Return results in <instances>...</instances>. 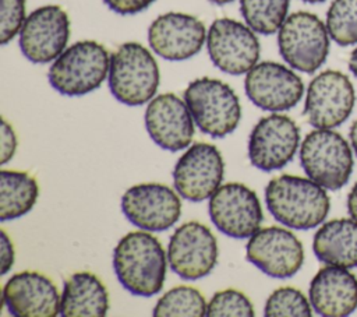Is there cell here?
I'll return each instance as SVG.
<instances>
[{"label":"cell","mask_w":357,"mask_h":317,"mask_svg":"<svg viewBox=\"0 0 357 317\" xmlns=\"http://www.w3.org/2000/svg\"><path fill=\"white\" fill-rule=\"evenodd\" d=\"M206 47L215 67L230 75L248 73L259 59V40L254 31L231 18L212 22L206 34Z\"/></svg>","instance_id":"obj_9"},{"label":"cell","mask_w":357,"mask_h":317,"mask_svg":"<svg viewBox=\"0 0 357 317\" xmlns=\"http://www.w3.org/2000/svg\"><path fill=\"white\" fill-rule=\"evenodd\" d=\"M167 258L162 243L148 230L124 235L113 250V270L130 293L151 297L162 290Z\"/></svg>","instance_id":"obj_1"},{"label":"cell","mask_w":357,"mask_h":317,"mask_svg":"<svg viewBox=\"0 0 357 317\" xmlns=\"http://www.w3.org/2000/svg\"><path fill=\"white\" fill-rule=\"evenodd\" d=\"M223 175L225 162L220 151L208 142H194L178 158L173 169V183L183 198L199 202L219 189Z\"/></svg>","instance_id":"obj_14"},{"label":"cell","mask_w":357,"mask_h":317,"mask_svg":"<svg viewBox=\"0 0 357 317\" xmlns=\"http://www.w3.org/2000/svg\"><path fill=\"white\" fill-rule=\"evenodd\" d=\"M39 186L28 172L3 169L0 172V221H14L28 214L36 204Z\"/></svg>","instance_id":"obj_24"},{"label":"cell","mask_w":357,"mask_h":317,"mask_svg":"<svg viewBox=\"0 0 357 317\" xmlns=\"http://www.w3.org/2000/svg\"><path fill=\"white\" fill-rule=\"evenodd\" d=\"M311 302L304 293L291 286H283L273 290L266 299L264 314L268 317H310L312 314Z\"/></svg>","instance_id":"obj_28"},{"label":"cell","mask_w":357,"mask_h":317,"mask_svg":"<svg viewBox=\"0 0 357 317\" xmlns=\"http://www.w3.org/2000/svg\"><path fill=\"white\" fill-rule=\"evenodd\" d=\"M244 89L257 108L269 112H284L300 102L304 84L289 67L276 61H261L247 73Z\"/></svg>","instance_id":"obj_17"},{"label":"cell","mask_w":357,"mask_h":317,"mask_svg":"<svg viewBox=\"0 0 357 317\" xmlns=\"http://www.w3.org/2000/svg\"><path fill=\"white\" fill-rule=\"evenodd\" d=\"M289 4L290 0H240V11L254 32L272 35L287 18Z\"/></svg>","instance_id":"obj_25"},{"label":"cell","mask_w":357,"mask_h":317,"mask_svg":"<svg viewBox=\"0 0 357 317\" xmlns=\"http://www.w3.org/2000/svg\"><path fill=\"white\" fill-rule=\"evenodd\" d=\"M356 92L349 77L337 70L315 75L307 88L304 116L315 128H335L349 119Z\"/></svg>","instance_id":"obj_8"},{"label":"cell","mask_w":357,"mask_h":317,"mask_svg":"<svg viewBox=\"0 0 357 317\" xmlns=\"http://www.w3.org/2000/svg\"><path fill=\"white\" fill-rule=\"evenodd\" d=\"M25 0H1L0 43L7 45L25 22Z\"/></svg>","instance_id":"obj_30"},{"label":"cell","mask_w":357,"mask_h":317,"mask_svg":"<svg viewBox=\"0 0 357 317\" xmlns=\"http://www.w3.org/2000/svg\"><path fill=\"white\" fill-rule=\"evenodd\" d=\"M205 40L204 22L184 13L162 14L148 28L151 49L170 61H181L195 56Z\"/></svg>","instance_id":"obj_19"},{"label":"cell","mask_w":357,"mask_h":317,"mask_svg":"<svg viewBox=\"0 0 357 317\" xmlns=\"http://www.w3.org/2000/svg\"><path fill=\"white\" fill-rule=\"evenodd\" d=\"M155 0H103V3L114 13L131 15L146 10Z\"/></svg>","instance_id":"obj_31"},{"label":"cell","mask_w":357,"mask_h":317,"mask_svg":"<svg viewBox=\"0 0 357 317\" xmlns=\"http://www.w3.org/2000/svg\"><path fill=\"white\" fill-rule=\"evenodd\" d=\"M347 209H349L350 218L357 221V183L351 187L347 196Z\"/></svg>","instance_id":"obj_34"},{"label":"cell","mask_w":357,"mask_h":317,"mask_svg":"<svg viewBox=\"0 0 357 317\" xmlns=\"http://www.w3.org/2000/svg\"><path fill=\"white\" fill-rule=\"evenodd\" d=\"M145 127L152 141L162 149L177 152L187 148L194 137V119L176 94L153 96L145 110Z\"/></svg>","instance_id":"obj_18"},{"label":"cell","mask_w":357,"mask_h":317,"mask_svg":"<svg viewBox=\"0 0 357 317\" xmlns=\"http://www.w3.org/2000/svg\"><path fill=\"white\" fill-rule=\"evenodd\" d=\"M107 310V289L95 274L81 271L64 281L60 302L63 317H102Z\"/></svg>","instance_id":"obj_22"},{"label":"cell","mask_w":357,"mask_h":317,"mask_svg":"<svg viewBox=\"0 0 357 317\" xmlns=\"http://www.w3.org/2000/svg\"><path fill=\"white\" fill-rule=\"evenodd\" d=\"M206 302L204 295L187 285L174 286L169 289L155 304L153 316L170 317V316H187L201 317L206 316Z\"/></svg>","instance_id":"obj_26"},{"label":"cell","mask_w":357,"mask_h":317,"mask_svg":"<svg viewBox=\"0 0 357 317\" xmlns=\"http://www.w3.org/2000/svg\"><path fill=\"white\" fill-rule=\"evenodd\" d=\"M303 1H305V3H322L325 0H303Z\"/></svg>","instance_id":"obj_38"},{"label":"cell","mask_w":357,"mask_h":317,"mask_svg":"<svg viewBox=\"0 0 357 317\" xmlns=\"http://www.w3.org/2000/svg\"><path fill=\"white\" fill-rule=\"evenodd\" d=\"M17 149V135L11 124L1 119V165H6L15 154Z\"/></svg>","instance_id":"obj_32"},{"label":"cell","mask_w":357,"mask_h":317,"mask_svg":"<svg viewBox=\"0 0 357 317\" xmlns=\"http://www.w3.org/2000/svg\"><path fill=\"white\" fill-rule=\"evenodd\" d=\"M209 1L213 3V4H218V6H223V4H229V3H231L234 0H209Z\"/></svg>","instance_id":"obj_37"},{"label":"cell","mask_w":357,"mask_h":317,"mask_svg":"<svg viewBox=\"0 0 357 317\" xmlns=\"http://www.w3.org/2000/svg\"><path fill=\"white\" fill-rule=\"evenodd\" d=\"M121 211L137 228L163 232L180 219L181 201L166 184L141 183L126 190L121 197Z\"/></svg>","instance_id":"obj_15"},{"label":"cell","mask_w":357,"mask_h":317,"mask_svg":"<svg viewBox=\"0 0 357 317\" xmlns=\"http://www.w3.org/2000/svg\"><path fill=\"white\" fill-rule=\"evenodd\" d=\"M70 38L68 14L56 4L33 10L20 31V49L35 64L54 61L67 46Z\"/></svg>","instance_id":"obj_13"},{"label":"cell","mask_w":357,"mask_h":317,"mask_svg":"<svg viewBox=\"0 0 357 317\" xmlns=\"http://www.w3.org/2000/svg\"><path fill=\"white\" fill-rule=\"evenodd\" d=\"M110 56L96 40H79L68 46L50 66L47 78L64 96H82L98 89L109 74Z\"/></svg>","instance_id":"obj_4"},{"label":"cell","mask_w":357,"mask_h":317,"mask_svg":"<svg viewBox=\"0 0 357 317\" xmlns=\"http://www.w3.org/2000/svg\"><path fill=\"white\" fill-rule=\"evenodd\" d=\"M208 317H252L251 300L237 289H223L216 292L206 306Z\"/></svg>","instance_id":"obj_29"},{"label":"cell","mask_w":357,"mask_h":317,"mask_svg":"<svg viewBox=\"0 0 357 317\" xmlns=\"http://www.w3.org/2000/svg\"><path fill=\"white\" fill-rule=\"evenodd\" d=\"M310 302L325 317H344L357 309V279L347 268L322 267L311 279Z\"/></svg>","instance_id":"obj_21"},{"label":"cell","mask_w":357,"mask_h":317,"mask_svg":"<svg viewBox=\"0 0 357 317\" xmlns=\"http://www.w3.org/2000/svg\"><path fill=\"white\" fill-rule=\"evenodd\" d=\"M300 130L286 115L261 117L248 138V159L259 170L271 172L286 166L297 152Z\"/></svg>","instance_id":"obj_12"},{"label":"cell","mask_w":357,"mask_h":317,"mask_svg":"<svg viewBox=\"0 0 357 317\" xmlns=\"http://www.w3.org/2000/svg\"><path fill=\"white\" fill-rule=\"evenodd\" d=\"M3 302L17 317H56L61 295L54 282L36 271L17 272L3 288Z\"/></svg>","instance_id":"obj_20"},{"label":"cell","mask_w":357,"mask_h":317,"mask_svg":"<svg viewBox=\"0 0 357 317\" xmlns=\"http://www.w3.org/2000/svg\"><path fill=\"white\" fill-rule=\"evenodd\" d=\"M349 68L353 73L354 77H357V47L351 52L350 59H349Z\"/></svg>","instance_id":"obj_36"},{"label":"cell","mask_w":357,"mask_h":317,"mask_svg":"<svg viewBox=\"0 0 357 317\" xmlns=\"http://www.w3.org/2000/svg\"><path fill=\"white\" fill-rule=\"evenodd\" d=\"M349 135H350V142H351L353 151L357 155V119L353 121V124L350 127V134Z\"/></svg>","instance_id":"obj_35"},{"label":"cell","mask_w":357,"mask_h":317,"mask_svg":"<svg viewBox=\"0 0 357 317\" xmlns=\"http://www.w3.org/2000/svg\"><path fill=\"white\" fill-rule=\"evenodd\" d=\"M300 163L305 175L326 190H339L353 173L349 142L332 128H315L300 147Z\"/></svg>","instance_id":"obj_6"},{"label":"cell","mask_w":357,"mask_h":317,"mask_svg":"<svg viewBox=\"0 0 357 317\" xmlns=\"http://www.w3.org/2000/svg\"><path fill=\"white\" fill-rule=\"evenodd\" d=\"M265 202L272 216L291 229L307 230L321 225L331 208L326 189L294 175H280L265 187Z\"/></svg>","instance_id":"obj_2"},{"label":"cell","mask_w":357,"mask_h":317,"mask_svg":"<svg viewBox=\"0 0 357 317\" xmlns=\"http://www.w3.org/2000/svg\"><path fill=\"white\" fill-rule=\"evenodd\" d=\"M315 257L329 265L357 267V221L339 218L325 222L314 235Z\"/></svg>","instance_id":"obj_23"},{"label":"cell","mask_w":357,"mask_h":317,"mask_svg":"<svg viewBox=\"0 0 357 317\" xmlns=\"http://www.w3.org/2000/svg\"><path fill=\"white\" fill-rule=\"evenodd\" d=\"M0 251H1V275H6L13 264H14V258H15V253H14V246L11 239L8 237V235L6 233V230H1V244H0Z\"/></svg>","instance_id":"obj_33"},{"label":"cell","mask_w":357,"mask_h":317,"mask_svg":"<svg viewBox=\"0 0 357 317\" xmlns=\"http://www.w3.org/2000/svg\"><path fill=\"white\" fill-rule=\"evenodd\" d=\"M209 216L216 229L234 239L254 235L264 214L259 198L254 190L243 183H226L209 197Z\"/></svg>","instance_id":"obj_10"},{"label":"cell","mask_w":357,"mask_h":317,"mask_svg":"<svg viewBox=\"0 0 357 317\" xmlns=\"http://www.w3.org/2000/svg\"><path fill=\"white\" fill-rule=\"evenodd\" d=\"M159 81L158 63L141 43L126 42L112 53L107 82L119 102L127 106L144 105L155 96Z\"/></svg>","instance_id":"obj_3"},{"label":"cell","mask_w":357,"mask_h":317,"mask_svg":"<svg viewBox=\"0 0 357 317\" xmlns=\"http://www.w3.org/2000/svg\"><path fill=\"white\" fill-rule=\"evenodd\" d=\"M278 47L291 68L311 74L325 63L329 53L326 24L312 13L296 11L282 24Z\"/></svg>","instance_id":"obj_7"},{"label":"cell","mask_w":357,"mask_h":317,"mask_svg":"<svg viewBox=\"0 0 357 317\" xmlns=\"http://www.w3.org/2000/svg\"><path fill=\"white\" fill-rule=\"evenodd\" d=\"M218 240L212 230L197 221L180 225L170 236L167 260L183 279L195 281L212 272L218 263Z\"/></svg>","instance_id":"obj_11"},{"label":"cell","mask_w":357,"mask_h":317,"mask_svg":"<svg viewBox=\"0 0 357 317\" xmlns=\"http://www.w3.org/2000/svg\"><path fill=\"white\" fill-rule=\"evenodd\" d=\"M329 36L340 46L357 43V0H333L326 13Z\"/></svg>","instance_id":"obj_27"},{"label":"cell","mask_w":357,"mask_h":317,"mask_svg":"<svg viewBox=\"0 0 357 317\" xmlns=\"http://www.w3.org/2000/svg\"><path fill=\"white\" fill-rule=\"evenodd\" d=\"M184 101L198 128L213 138L233 133L241 119V106L234 89L216 78L201 77L188 84Z\"/></svg>","instance_id":"obj_5"},{"label":"cell","mask_w":357,"mask_h":317,"mask_svg":"<svg viewBox=\"0 0 357 317\" xmlns=\"http://www.w3.org/2000/svg\"><path fill=\"white\" fill-rule=\"evenodd\" d=\"M245 258L272 278H290L304 263V249L298 237L280 226L259 228L245 247Z\"/></svg>","instance_id":"obj_16"}]
</instances>
